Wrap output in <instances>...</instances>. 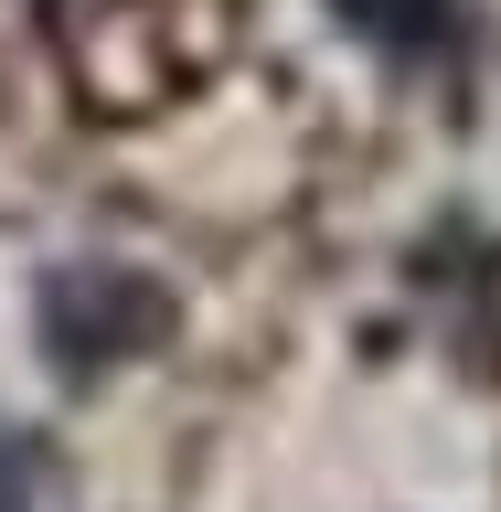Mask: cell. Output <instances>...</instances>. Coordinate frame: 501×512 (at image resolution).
Listing matches in <instances>:
<instances>
[{"label":"cell","instance_id":"obj_1","mask_svg":"<svg viewBox=\"0 0 501 512\" xmlns=\"http://www.w3.org/2000/svg\"><path fill=\"white\" fill-rule=\"evenodd\" d=\"M32 331L54 352V374H107V363H128L171 331V288L118 267V256H86V267H54L32 288Z\"/></svg>","mask_w":501,"mask_h":512},{"label":"cell","instance_id":"obj_2","mask_svg":"<svg viewBox=\"0 0 501 512\" xmlns=\"http://www.w3.org/2000/svg\"><path fill=\"white\" fill-rule=\"evenodd\" d=\"M352 32H374L384 54H438L448 22H459V0H331Z\"/></svg>","mask_w":501,"mask_h":512},{"label":"cell","instance_id":"obj_3","mask_svg":"<svg viewBox=\"0 0 501 512\" xmlns=\"http://www.w3.org/2000/svg\"><path fill=\"white\" fill-rule=\"evenodd\" d=\"M32 502H43V438L0 427V512H32Z\"/></svg>","mask_w":501,"mask_h":512}]
</instances>
